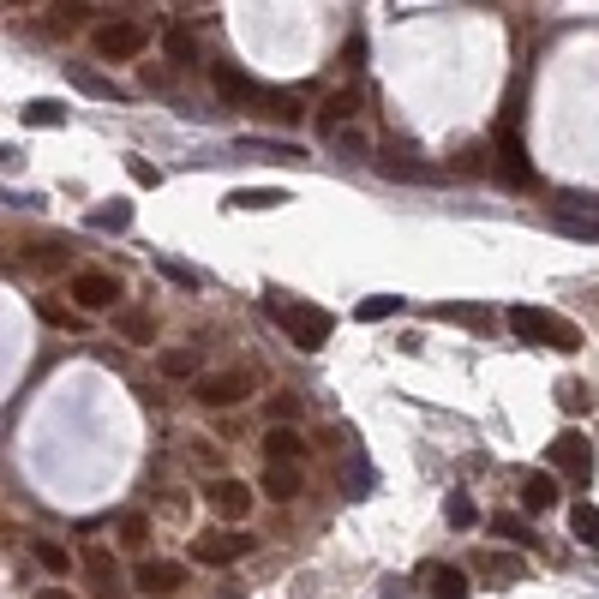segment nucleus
Returning <instances> with one entry per match:
<instances>
[{
	"instance_id": "9",
	"label": "nucleus",
	"mask_w": 599,
	"mask_h": 599,
	"mask_svg": "<svg viewBox=\"0 0 599 599\" xmlns=\"http://www.w3.org/2000/svg\"><path fill=\"white\" fill-rule=\"evenodd\" d=\"M132 582H138V594L168 599V594H180V588H186V570H180V564H162V558H144Z\"/></svg>"
},
{
	"instance_id": "17",
	"label": "nucleus",
	"mask_w": 599,
	"mask_h": 599,
	"mask_svg": "<svg viewBox=\"0 0 599 599\" xmlns=\"http://www.w3.org/2000/svg\"><path fill=\"white\" fill-rule=\"evenodd\" d=\"M258 492H264L270 504H288V498H300V468H264Z\"/></svg>"
},
{
	"instance_id": "42",
	"label": "nucleus",
	"mask_w": 599,
	"mask_h": 599,
	"mask_svg": "<svg viewBox=\"0 0 599 599\" xmlns=\"http://www.w3.org/2000/svg\"><path fill=\"white\" fill-rule=\"evenodd\" d=\"M36 599H72V594H66V588H42Z\"/></svg>"
},
{
	"instance_id": "14",
	"label": "nucleus",
	"mask_w": 599,
	"mask_h": 599,
	"mask_svg": "<svg viewBox=\"0 0 599 599\" xmlns=\"http://www.w3.org/2000/svg\"><path fill=\"white\" fill-rule=\"evenodd\" d=\"M558 480L552 474H522V510H534V516H546V510H558Z\"/></svg>"
},
{
	"instance_id": "30",
	"label": "nucleus",
	"mask_w": 599,
	"mask_h": 599,
	"mask_svg": "<svg viewBox=\"0 0 599 599\" xmlns=\"http://www.w3.org/2000/svg\"><path fill=\"white\" fill-rule=\"evenodd\" d=\"M162 48L174 54V66H198V42H192V30H168Z\"/></svg>"
},
{
	"instance_id": "26",
	"label": "nucleus",
	"mask_w": 599,
	"mask_h": 599,
	"mask_svg": "<svg viewBox=\"0 0 599 599\" xmlns=\"http://www.w3.org/2000/svg\"><path fill=\"white\" fill-rule=\"evenodd\" d=\"M342 486H348V498H372L378 474L366 468V456H360V450H354V468H342Z\"/></svg>"
},
{
	"instance_id": "35",
	"label": "nucleus",
	"mask_w": 599,
	"mask_h": 599,
	"mask_svg": "<svg viewBox=\"0 0 599 599\" xmlns=\"http://www.w3.org/2000/svg\"><path fill=\"white\" fill-rule=\"evenodd\" d=\"M492 534H504V540H516V546H534V528H528L522 516H492Z\"/></svg>"
},
{
	"instance_id": "8",
	"label": "nucleus",
	"mask_w": 599,
	"mask_h": 599,
	"mask_svg": "<svg viewBox=\"0 0 599 599\" xmlns=\"http://www.w3.org/2000/svg\"><path fill=\"white\" fill-rule=\"evenodd\" d=\"M210 78H216V90L228 96V102H270L276 90H264L258 78H246L240 66H228V60H210Z\"/></svg>"
},
{
	"instance_id": "32",
	"label": "nucleus",
	"mask_w": 599,
	"mask_h": 599,
	"mask_svg": "<svg viewBox=\"0 0 599 599\" xmlns=\"http://www.w3.org/2000/svg\"><path fill=\"white\" fill-rule=\"evenodd\" d=\"M558 402H564V414H588V408H594L588 384H576V378H564V384H558Z\"/></svg>"
},
{
	"instance_id": "10",
	"label": "nucleus",
	"mask_w": 599,
	"mask_h": 599,
	"mask_svg": "<svg viewBox=\"0 0 599 599\" xmlns=\"http://www.w3.org/2000/svg\"><path fill=\"white\" fill-rule=\"evenodd\" d=\"M378 174H384V180H408V186H438V180H444V168H438V162L396 156V150H390V156H378Z\"/></svg>"
},
{
	"instance_id": "36",
	"label": "nucleus",
	"mask_w": 599,
	"mask_h": 599,
	"mask_svg": "<svg viewBox=\"0 0 599 599\" xmlns=\"http://www.w3.org/2000/svg\"><path fill=\"white\" fill-rule=\"evenodd\" d=\"M84 570H90V582H96V588H102V599L114 594V564H108V558H102V552H90V558H84Z\"/></svg>"
},
{
	"instance_id": "34",
	"label": "nucleus",
	"mask_w": 599,
	"mask_h": 599,
	"mask_svg": "<svg viewBox=\"0 0 599 599\" xmlns=\"http://www.w3.org/2000/svg\"><path fill=\"white\" fill-rule=\"evenodd\" d=\"M504 168H510V180H528V174H534L528 156H522V138H516V132H504Z\"/></svg>"
},
{
	"instance_id": "41",
	"label": "nucleus",
	"mask_w": 599,
	"mask_h": 599,
	"mask_svg": "<svg viewBox=\"0 0 599 599\" xmlns=\"http://www.w3.org/2000/svg\"><path fill=\"white\" fill-rule=\"evenodd\" d=\"M126 168H132V180H138V186H162V174H156V168H150V162H144V156H132V162H126Z\"/></svg>"
},
{
	"instance_id": "19",
	"label": "nucleus",
	"mask_w": 599,
	"mask_h": 599,
	"mask_svg": "<svg viewBox=\"0 0 599 599\" xmlns=\"http://www.w3.org/2000/svg\"><path fill=\"white\" fill-rule=\"evenodd\" d=\"M162 378H186V384H198V378H204L198 348H168V354H162Z\"/></svg>"
},
{
	"instance_id": "29",
	"label": "nucleus",
	"mask_w": 599,
	"mask_h": 599,
	"mask_svg": "<svg viewBox=\"0 0 599 599\" xmlns=\"http://www.w3.org/2000/svg\"><path fill=\"white\" fill-rule=\"evenodd\" d=\"M114 324H120V336H126V342H150V336H156V324H150V312H138V306H126V312H120Z\"/></svg>"
},
{
	"instance_id": "4",
	"label": "nucleus",
	"mask_w": 599,
	"mask_h": 599,
	"mask_svg": "<svg viewBox=\"0 0 599 599\" xmlns=\"http://www.w3.org/2000/svg\"><path fill=\"white\" fill-rule=\"evenodd\" d=\"M546 456H552V468H564V480H570V486H582V492H588V480H594V450H588V438H582V432H558V438L546 444Z\"/></svg>"
},
{
	"instance_id": "40",
	"label": "nucleus",
	"mask_w": 599,
	"mask_h": 599,
	"mask_svg": "<svg viewBox=\"0 0 599 599\" xmlns=\"http://www.w3.org/2000/svg\"><path fill=\"white\" fill-rule=\"evenodd\" d=\"M72 78H78V90H90V96H120V90H114L108 78H96V72H84V66H78Z\"/></svg>"
},
{
	"instance_id": "22",
	"label": "nucleus",
	"mask_w": 599,
	"mask_h": 599,
	"mask_svg": "<svg viewBox=\"0 0 599 599\" xmlns=\"http://www.w3.org/2000/svg\"><path fill=\"white\" fill-rule=\"evenodd\" d=\"M90 228H102V234H126V228H132V204L108 198L102 210H90Z\"/></svg>"
},
{
	"instance_id": "38",
	"label": "nucleus",
	"mask_w": 599,
	"mask_h": 599,
	"mask_svg": "<svg viewBox=\"0 0 599 599\" xmlns=\"http://www.w3.org/2000/svg\"><path fill=\"white\" fill-rule=\"evenodd\" d=\"M156 270H162L168 282H180V288H198V270H186V264H174V258H156Z\"/></svg>"
},
{
	"instance_id": "27",
	"label": "nucleus",
	"mask_w": 599,
	"mask_h": 599,
	"mask_svg": "<svg viewBox=\"0 0 599 599\" xmlns=\"http://www.w3.org/2000/svg\"><path fill=\"white\" fill-rule=\"evenodd\" d=\"M30 552H36V564H42L48 576H60V582H66V570H72V552H66V546H54V540H36Z\"/></svg>"
},
{
	"instance_id": "33",
	"label": "nucleus",
	"mask_w": 599,
	"mask_h": 599,
	"mask_svg": "<svg viewBox=\"0 0 599 599\" xmlns=\"http://www.w3.org/2000/svg\"><path fill=\"white\" fill-rule=\"evenodd\" d=\"M120 546H126V552H144V546H150V522H144V516H120Z\"/></svg>"
},
{
	"instance_id": "2",
	"label": "nucleus",
	"mask_w": 599,
	"mask_h": 599,
	"mask_svg": "<svg viewBox=\"0 0 599 599\" xmlns=\"http://www.w3.org/2000/svg\"><path fill=\"white\" fill-rule=\"evenodd\" d=\"M270 318H276V324L288 330V342H294V348H306V354H318V348L336 336V318H330L324 306H306V300H300V306L276 300V306H270Z\"/></svg>"
},
{
	"instance_id": "5",
	"label": "nucleus",
	"mask_w": 599,
	"mask_h": 599,
	"mask_svg": "<svg viewBox=\"0 0 599 599\" xmlns=\"http://www.w3.org/2000/svg\"><path fill=\"white\" fill-rule=\"evenodd\" d=\"M144 48H150V30L132 24V18H114V24L96 30V54H102V60H138Z\"/></svg>"
},
{
	"instance_id": "39",
	"label": "nucleus",
	"mask_w": 599,
	"mask_h": 599,
	"mask_svg": "<svg viewBox=\"0 0 599 599\" xmlns=\"http://www.w3.org/2000/svg\"><path fill=\"white\" fill-rule=\"evenodd\" d=\"M300 414V396H270V426H288Z\"/></svg>"
},
{
	"instance_id": "31",
	"label": "nucleus",
	"mask_w": 599,
	"mask_h": 599,
	"mask_svg": "<svg viewBox=\"0 0 599 599\" xmlns=\"http://www.w3.org/2000/svg\"><path fill=\"white\" fill-rule=\"evenodd\" d=\"M444 516H450V528H462V534H468V528L480 522V510H474V498H468V492H450V504H444Z\"/></svg>"
},
{
	"instance_id": "12",
	"label": "nucleus",
	"mask_w": 599,
	"mask_h": 599,
	"mask_svg": "<svg viewBox=\"0 0 599 599\" xmlns=\"http://www.w3.org/2000/svg\"><path fill=\"white\" fill-rule=\"evenodd\" d=\"M420 588L426 599H468V576L456 564H420Z\"/></svg>"
},
{
	"instance_id": "18",
	"label": "nucleus",
	"mask_w": 599,
	"mask_h": 599,
	"mask_svg": "<svg viewBox=\"0 0 599 599\" xmlns=\"http://www.w3.org/2000/svg\"><path fill=\"white\" fill-rule=\"evenodd\" d=\"M228 204L234 210H276V204H288V192L282 186H240V192H228Z\"/></svg>"
},
{
	"instance_id": "25",
	"label": "nucleus",
	"mask_w": 599,
	"mask_h": 599,
	"mask_svg": "<svg viewBox=\"0 0 599 599\" xmlns=\"http://www.w3.org/2000/svg\"><path fill=\"white\" fill-rule=\"evenodd\" d=\"M396 312H402V300H396V294H366V300L354 306V318H360V324H378V318H396Z\"/></svg>"
},
{
	"instance_id": "7",
	"label": "nucleus",
	"mask_w": 599,
	"mask_h": 599,
	"mask_svg": "<svg viewBox=\"0 0 599 599\" xmlns=\"http://www.w3.org/2000/svg\"><path fill=\"white\" fill-rule=\"evenodd\" d=\"M252 552V534H240V528H222V534H198L192 540V558L198 564H240Z\"/></svg>"
},
{
	"instance_id": "20",
	"label": "nucleus",
	"mask_w": 599,
	"mask_h": 599,
	"mask_svg": "<svg viewBox=\"0 0 599 599\" xmlns=\"http://www.w3.org/2000/svg\"><path fill=\"white\" fill-rule=\"evenodd\" d=\"M234 150H240V156H264V162H300V150L282 144V138H240Z\"/></svg>"
},
{
	"instance_id": "21",
	"label": "nucleus",
	"mask_w": 599,
	"mask_h": 599,
	"mask_svg": "<svg viewBox=\"0 0 599 599\" xmlns=\"http://www.w3.org/2000/svg\"><path fill=\"white\" fill-rule=\"evenodd\" d=\"M432 318H450V324H468V330H480V336H492V330H498V318H492L486 306H438Z\"/></svg>"
},
{
	"instance_id": "23",
	"label": "nucleus",
	"mask_w": 599,
	"mask_h": 599,
	"mask_svg": "<svg viewBox=\"0 0 599 599\" xmlns=\"http://www.w3.org/2000/svg\"><path fill=\"white\" fill-rule=\"evenodd\" d=\"M24 126H66V102H54V96L24 102Z\"/></svg>"
},
{
	"instance_id": "11",
	"label": "nucleus",
	"mask_w": 599,
	"mask_h": 599,
	"mask_svg": "<svg viewBox=\"0 0 599 599\" xmlns=\"http://www.w3.org/2000/svg\"><path fill=\"white\" fill-rule=\"evenodd\" d=\"M210 510H216L222 522H246V516H252V486H246V480H216V486H210Z\"/></svg>"
},
{
	"instance_id": "1",
	"label": "nucleus",
	"mask_w": 599,
	"mask_h": 599,
	"mask_svg": "<svg viewBox=\"0 0 599 599\" xmlns=\"http://www.w3.org/2000/svg\"><path fill=\"white\" fill-rule=\"evenodd\" d=\"M504 324H510L528 348H558V354H576V348H582V330H576L570 318L546 312V306H510Z\"/></svg>"
},
{
	"instance_id": "37",
	"label": "nucleus",
	"mask_w": 599,
	"mask_h": 599,
	"mask_svg": "<svg viewBox=\"0 0 599 599\" xmlns=\"http://www.w3.org/2000/svg\"><path fill=\"white\" fill-rule=\"evenodd\" d=\"M36 318H42V324H60V330H78V312H66V306H54V300H36Z\"/></svg>"
},
{
	"instance_id": "13",
	"label": "nucleus",
	"mask_w": 599,
	"mask_h": 599,
	"mask_svg": "<svg viewBox=\"0 0 599 599\" xmlns=\"http://www.w3.org/2000/svg\"><path fill=\"white\" fill-rule=\"evenodd\" d=\"M264 456H270V468H300V432L294 426H270L264 432Z\"/></svg>"
},
{
	"instance_id": "16",
	"label": "nucleus",
	"mask_w": 599,
	"mask_h": 599,
	"mask_svg": "<svg viewBox=\"0 0 599 599\" xmlns=\"http://www.w3.org/2000/svg\"><path fill=\"white\" fill-rule=\"evenodd\" d=\"M552 228H558V234H570V240H599V210H588V216H582V210L558 204V210H552Z\"/></svg>"
},
{
	"instance_id": "15",
	"label": "nucleus",
	"mask_w": 599,
	"mask_h": 599,
	"mask_svg": "<svg viewBox=\"0 0 599 599\" xmlns=\"http://www.w3.org/2000/svg\"><path fill=\"white\" fill-rule=\"evenodd\" d=\"M354 114H360V90H330L324 108H318V126H324V132H342V120H354Z\"/></svg>"
},
{
	"instance_id": "28",
	"label": "nucleus",
	"mask_w": 599,
	"mask_h": 599,
	"mask_svg": "<svg viewBox=\"0 0 599 599\" xmlns=\"http://www.w3.org/2000/svg\"><path fill=\"white\" fill-rule=\"evenodd\" d=\"M480 576H486V582H522V558L486 552V558H480Z\"/></svg>"
},
{
	"instance_id": "6",
	"label": "nucleus",
	"mask_w": 599,
	"mask_h": 599,
	"mask_svg": "<svg viewBox=\"0 0 599 599\" xmlns=\"http://www.w3.org/2000/svg\"><path fill=\"white\" fill-rule=\"evenodd\" d=\"M66 294L78 300V312H114V306H120V282H114L108 270H78Z\"/></svg>"
},
{
	"instance_id": "3",
	"label": "nucleus",
	"mask_w": 599,
	"mask_h": 599,
	"mask_svg": "<svg viewBox=\"0 0 599 599\" xmlns=\"http://www.w3.org/2000/svg\"><path fill=\"white\" fill-rule=\"evenodd\" d=\"M246 396H252V372H246V366L204 372V378L192 384V402H198V408H234V402H246Z\"/></svg>"
},
{
	"instance_id": "24",
	"label": "nucleus",
	"mask_w": 599,
	"mask_h": 599,
	"mask_svg": "<svg viewBox=\"0 0 599 599\" xmlns=\"http://www.w3.org/2000/svg\"><path fill=\"white\" fill-rule=\"evenodd\" d=\"M570 534H576L588 552H599V510L594 504H576V510H570Z\"/></svg>"
}]
</instances>
